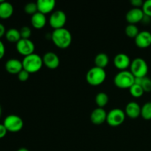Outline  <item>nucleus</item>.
Listing matches in <instances>:
<instances>
[{
	"instance_id": "obj_4",
	"label": "nucleus",
	"mask_w": 151,
	"mask_h": 151,
	"mask_svg": "<svg viewBox=\"0 0 151 151\" xmlns=\"http://www.w3.org/2000/svg\"><path fill=\"white\" fill-rule=\"evenodd\" d=\"M135 82V77L131 72L127 70L120 71L115 75L114 83L119 88H130Z\"/></svg>"
},
{
	"instance_id": "obj_9",
	"label": "nucleus",
	"mask_w": 151,
	"mask_h": 151,
	"mask_svg": "<svg viewBox=\"0 0 151 151\" xmlns=\"http://www.w3.org/2000/svg\"><path fill=\"white\" fill-rule=\"evenodd\" d=\"M16 50L24 57L33 54L35 51V44L30 39L22 38L16 44Z\"/></svg>"
},
{
	"instance_id": "obj_31",
	"label": "nucleus",
	"mask_w": 151,
	"mask_h": 151,
	"mask_svg": "<svg viewBox=\"0 0 151 151\" xmlns=\"http://www.w3.org/2000/svg\"><path fill=\"white\" fill-rule=\"evenodd\" d=\"M131 4L135 8H142L144 2L142 0H131Z\"/></svg>"
},
{
	"instance_id": "obj_25",
	"label": "nucleus",
	"mask_w": 151,
	"mask_h": 151,
	"mask_svg": "<svg viewBox=\"0 0 151 151\" xmlns=\"http://www.w3.org/2000/svg\"><path fill=\"white\" fill-rule=\"evenodd\" d=\"M129 90L131 96L135 97V98H139V97H141L145 93L144 90L142 88L141 86L137 85V84L135 83L129 88Z\"/></svg>"
},
{
	"instance_id": "obj_2",
	"label": "nucleus",
	"mask_w": 151,
	"mask_h": 151,
	"mask_svg": "<svg viewBox=\"0 0 151 151\" xmlns=\"http://www.w3.org/2000/svg\"><path fill=\"white\" fill-rule=\"evenodd\" d=\"M22 62L23 65V69L29 72V74L38 72V71L41 70L44 65L42 58L35 53L24 57Z\"/></svg>"
},
{
	"instance_id": "obj_34",
	"label": "nucleus",
	"mask_w": 151,
	"mask_h": 151,
	"mask_svg": "<svg viewBox=\"0 0 151 151\" xmlns=\"http://www.w3.org/2000/svg\"><path fill=\"white\" fill-rule=\"evenodd\" d=\"M6 29H5V27L1 23H0V38H2L4 35H5L6 33Z\"/></svg>"
},
{
	"instance_id": "obj_22",
	"label": "nucleus",
	"mask_w": 151,
	"mask_h": 151,
	"mask_svg": "<svg viewBox=\"0 0 151 151\" xmlns=\"http://www.w3.org/2000/svg\"><path fill=\"white\" fill-rule=\"evenodd\" d=\"M109 96L105 92H99L95 97V103L98 108L105 107L109 103Z\"/></svg>"
},
{
	"instance_id": "obj_17",
	"label": "nucleus",
	"mask_w": 151,
	"mask_h": 151,
	"mask_svg": "<svg viewBox=\"0 0 151 151\" xmlns=\"http://www.w3.org/2000/svg\"><path fill=\"white\" fill-rule=\"evenodd\" d=\"M125 113L131 119H137L141 116V107L136 102H130L125 107Z\"/></svg>"
},
{
	"instance_id": "obj_11",
	"label": "nucleus",
	"mask_w": 151,
	"mask_h": 151,
	"mask_svg": "<svg viewBox=\"0 0 151 151\" xmlns=\"http://www.w3.org/2000/svg\"><path fill=\"white\" fill-rule=\"evenodd\" d=\"M131 58L125 53H119L114 58V65L116 69L121 71L126 70L131 66Z\"/></svg>"
},
{
	"instance_id": "obj_23",
	"label": "nucleus",
	"mask_w": 151,
	"mask_h": 151,
	"mask_svg": "<svg viewBox=\"0 0 151 151\" xmlns=\"http://www.w3.org/2000/svg\"><path fill=\"white\" fill-rule=\"evenodd\" d=\"M141 116L145 120L151 119V102L145 103L141 108Z\"/></svg>"
},
{
	"instance_id": "obj_6",
	"label": "nucleus",
	"mask_w": 151,
	"mask_h": 151,
	"mask_svg": "<svg viewBox=\"0 0 151 151\" xmlns=\"http://www.w3.org/2000/svg\"><path fill=\"white\" fill-rule=\"evenodd\" d=\"M3 125L8 132H19L24 127V121L20 116L15 114H10L6 116L3 122Z\"/></svg>"
},
{
	"instance_id": "obj_7",
	"label": "nucleus",
	"mask_w": 151,
	"mask_h": 151,
	"mask_svg": "<svg viewBox=\"0 0 151 151\" xmlns=\"http://www.w3.org/2000/svg\"><path fill=\"white\" fill-rule=\"evenodd\" d=\"M125 111L120 109H114L107 113L106 122L111 127H117L122 125L125 119Z\"/></svg>"
},
{
	"instance_id": "obj_33",
	"label": "nucleus",
	"mask_w": 151,
	"mask_h": 151,
	"mask_svg": "<svg viewBox=\"0 0 151 151\" xmlns=\"http://www.w3.org/2000/svg\"><path fill=\"white\" fill-rule=\"evenodd\" d=\"M4 55H5V47L4 43L0 40V60L4 58Z\"/></svg>"
},
{
	"instance_id": "obj_19",
	"label": "nucleus",
	"mask_w": 151,
	"mask_h": 151,
	"mask_svg": "<svg viewBox=\"0 0 151 151\" xmlns=\"http://www.w3.org/2000/svg\"><path fill=\"white\" fill-rule=\"evenodd\" d=\"M47 24L46 16L40 12H37L31 17V24L34 28L37 29H42Z\"/></svg>"
},
{
	"instance_id": "obj_13",
	"label": "nucleus",
	"mask_w": 151,
	"mask_h": 151,
	"mask_svg": "<svg viewBox=\"0 0 151 151\" xmlns=\"http://www.w3.org/2000/svg\"><path fill=\"white\" fill-rule=\"evenodd\" d=\"M135 44L139 48L146 49L151 45V33L148 31H141L135 38Z\"/></svg>"
},
{
	"instance_id": "obj_1",
	"label": "nucleus",
	"mask_w": 151,
	"mask_h": 151,
	"mask_svg": "<svg viewBox=\"0 0 151 151\" xmlns=\"http://www.w3.org/2000/svg\"><path fill=\"white\" fill-rule=\"evenodd\" d=\"M51 39L55 45L60 49H67L72 41V33L66 28L54 29L51 34Z\"/></svg>"
},
{
	"instance_id": "obj_5",
	"label": "nucleus",
	"mask_w": 151,
	"mask_h": 151,
	"mask_svg": "<svg viewBox=\"0 0 151 151\" xmlns=\"http://www.w3.org/2000/svg\"><path fill=\"white\" fill-rule=\"evenodd\" d=\"M130 72L135 78H145L148 72V65L142 58H137L131 61Z\"/></svg>"
},
{
	"instance_id": "obj_12",
	"label": "nucleus",
	"mask_w": 151,
	"mask_h": 151,
	"mask_svg": "<svg viewBox=\"0 0 151 151\" xmlns=\"http://www.w3.org/2000/svg\"><path fill=\"white\" fill-rule=\"evenodd\" d=\"M144 17L145 14L142 8H135V7L128 11L125 16L127 22L130 24H136L139 22H142Z\"/></svg>"
},
{
	"instance_id": "obj_26",
	"label": "nucleus",
	"mask_w": 151,
	"mask_h": 151,
	"mask_svg": "<svg viewBox=\"0 0 151 151\" xmlns=\"http://www.w3.org/2000/svg\"><path fill=\"white\" fill-rule=\"evenodd\" d=\"M24 12L27 14H29L32 16L38 11V6L36 2H29L24 6Z\"/></svg>"
},
{
	"instance_id": "obj_15",
	"label": "nucleus",
	"mask_w": 151,
	"mask_h": 151,
	"mask_svg": "<svg viewBox=\"0 0 151 151\" xmlns=\"http://www.w3.org/2000/svg\"><path fill=\"white\" fill-rule=\"evenodd\" d=\"M6 71L11 75H18L23 69V65L21 60L16 58H10L5 63Z\"/></svg>"
},
{
	"instance_id": "obj_28",
	"label": "nucleus",
	"mask_w": 151,
	"mask_h": 151,
	"mask_svg": "<svg viewBox=\"0 0 151 151\" xmlns=\"http://www.w3.org/2000/svg\"><path fill=\"white\" fill-rule=\"evenodd\" d=\"M19 31H20L21 37H22V38H24V39H29L31 35H32V30L27 26L22 27Z\"/></svg>"
},
{
	"instance_id": "obj_14",
	"label": "nucleus",
	"mask_w": 151,
	"mask_h": 151,
	"mask_svg": "<svg viewBox=\"0 0 151 151\" xmlns=\"http://www.w3.org/2000/svg\"><path fill=\"white\" fill-rule=\"evenodd\" d=\"M106 118L107 112L103 108H97L93 110L90 116L91 122L96 125H100L104 123L106 121Z\"/></svg>"
},
{
	"instance_id": "obj_27",
	"label": "nucleus",
	"mask_w": 151,
	"mask_h": 151,
	"mask_svg": "<svg viewBox=\"0 0 151 151\" xmlns=\"http://www.w3.org/2000/svg\"><path fill=\"white\" fill-rule=\"evenodd\" d=\"M140 86L143 88L145 92H150L151 91V79L148 77H145L141 80Z\"/></svg>"
},
{
	"instance_id": "obj_30",
	"label": "nucleus",
	"mask_w": 151,
	"mask_h": 151,
	"mask_svg": "<svg viewBox=\"0 0 151 151\" xmlns=\"http://www.w3.org/2000/svg\"><path fill=\"white\" fill-rule=\"evenodd\" d=\"M29 75H30V74H29V72L25 71L24 69H22V70L17 75L18 79L20 81H22V82H25V81H27L29 79Z\"/></svg>"
},
{
	"instance_id": "obj_32",
	"label": "nucleus",
	"mask_w": 151,
	"mask_h": 151,
	"mask_svg": "<svg viewBox=\"0 0 151 151\" xmlns=\"http://www.w3.org/2000/svg\"><path fill=\"white\" fill-rule=\"evenodd\" d=\"M8 132L4 125L3 124H0V139H2L7 135V133Z\"/></svg>"
},
{
	"instance_id": "obj_36",
	"label": "nucleus",
	"mask_w": 151,
	"mask_h": 151,
	"mask_svg": "<svg viewBox=\"0 0 151 151\" xmlns=\"http://www.w3.org/2000/svg\"><path fill=\"white\" fill-rule=\"evenodd\" d=\"M1 114H2V110H1V107L0 106V118L1 116Z\"/></svg>"
},
{
	"instance_id": "obj_18",
	"label": "nucleus",
	"mask_w": 151,
	"mask_h": 151,
	"mask_svg": "<svg viewBox=\"0 0 151 151\" xmlns=\"http://www.w3.org/2000/svg\"><path fill=\"white\" fill-rule=\"evenodd\" d=\"M14 8L11 3L4 0L0 1V19H8L13 16Z\"/></svg>"
},
{
	"instance_id": "obj_20",
	"label": "nucleus",
	"mask_w": 151,
	"mask_h": 151,
	"mask_svg": "<svg viewBox=\"0 0 151 151\" xmlns=\"http://www.w3.org/2000/svg\"><path fill=\"white\" fill-rule=\"evenodd\" d=\"M4 36H5L7 41L10 43H16V44L18 41L22 39L20 31L16 28H10V29H7Z\"/></svg>"
},
{
	"instance_id": "obj_21",
	"label": "nucleus",
	"mask_w": 151,
	"mask_h": 151,
	"mask_svg": "<svg viewBox=\"0 0 151 151\" xmlns=\"http://www.w3.org/2000/svg\"><path fill=\"white\" fill-rule=\"evenodd\" d=\"M109 63V56L106 54V53H98L96 55L95 58H94V63H95V66L101 69H104L105 67L108 66Z\"/></svg>"
},
{
	"instance_id": "obj_10",
	"label": "nucleus",
	"mask_w": 151,
	"mask_h": 151,
	"mask_svg": "<svg viewBox=\"0 0 151 151\" xmlns=\"http://www.w3.org/2000/svg\"><path fill=\"white\" fill-rule=\"evenodd\" d=\"M43 63L48 69H55L60 65V58L56 53L53 52H47L42 58Z\"/></svg>"
},
{
	"instance_id": "obj_29",
	"label": "nucleus",
	"mask_w": 151,
	"mask_h": 151,
	"mask_svg": "<svg viewBox=\"0 0 151 151\" xmlns=\"http://www.w3.org/2000/svg\"><path fill=\"white\" fill-rule=\"evenodd\" d=\"M142 10L145 16L151 18V0H147L144 1Z\"/></svg>"
},
{
	"instance_id": "obj_16",
	"label": "nucleus",
	"mask_w": 151,
	"mask_h": 151,
	"mask_svg": "<svg viewBox=\"0 0 151 151\" xmlns=\"http://www.w3.org/2000/svg\"><path fill=\"white\" fill-rule=\"evenodd\" d=\"M36 4L38 6V11L46 15L54 10L56 2L55 0H38Z\"/></svg>"
},
{
	"instance_id": "obj_3",
	"label": "nucleus",
	"mask_w": 151,
	"mask_h": 151,
	"mask_svg": "<svg viewBox=\"0 0 151 151\" xmlns=\"http://www.w3.org/2000/svg\"><path fill=\"white\" fill-rule=\"evenodd\" d=\"M106 78V72L104 69L94 66L87 72L86 79L89 85L97 86L104 83Z\"/></svg>"
},
{
	"instance_id": "obj_35",
	"label": "nucleus",
	"mask_w": 151,
	"mask_h": 151,
	"mask_svg": "<svg viewBox=\"0 0 151 151\" xmlns=\"http://www.w3.org/2000/svg\"><path fill=\"white\" fill-rule=\"evenodd\" d=\"M17 151H29V150H28L27 148H26V147H21V148H19Z\"/></svg>"
},
{
	"instance_id": "obj_8",
	"label": "nucleus",
	"mask_w": 151,
	"mask_h": 151,
	"mask_svg": "<svg viewBox=\"0 0 151 151\" xmlns=\"http://www.w3.org/2000/svg\"><path fill=\"white\" fill-rule=\"evenodd\" d=\"M66 15L63 10H58L52 12L49 19V24L54 29L64 27L66 22Z\"/></svg>"
},
{
	"instance_id": "obj_24",
	"label": "nucleus",
	"mask_w": 151,
	"mask_h": 151,
	"mask_svg": "<svg viewBox=\"0 0 151 151\" xmlns=\"http://www.w3.org/2000/svg\"><path fill=\"white\" fill-rule=\"evenodd\" d=\"M125 32L127 36L131 38H136V37L139 33V28L137 27V25L130 24L125 27Z\"/></svg>"
}]
</instances>
